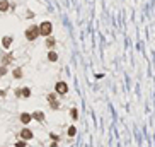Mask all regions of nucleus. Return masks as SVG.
Returning a JSON list of instances; mask_svg holds the SVG:
<instances>
[{"label": "nucleus", "instance_id": "1", "mask_svg": "<svg viewBox=\"0 0 155 147\" xmlns=\"http://www.w3.org/2000/svg\"><path fill=\"white\" fill-rule=\"evenodd\" d=\"M38 29H39V36H44V38H48V36H51V33H53V22L43 21L39 26H38Z\"/></svg>", "mask_w": 155, "mask_h": 147}, {"label": "nucleus", "instance_id": "2", "mask_svg": "<svg viewBox=\"0 0 155 147\" xmlns=\"http://www.w3.org/2000/svg\"><path fill=\"white\" fill-rule=\"evenodd\" d=\"M26 39L27 41H34V39H38L39 38V29H38V26L36 24H33V26H29V28L26 29Z\"/></svg>", "mask_w": 155, "mask_h": 147}, {"label": "nucleus", "instance_id": "3", "mask_svg": "<svg viewBox=\"0 0 155 147\" xmlns=\"http://www.w3.org/2000/svg\"><path fill=\"white\" fill-rule=\"evenodd\" d=\"M46 99H48V105H49L51 110H60V101H58V98H56L55 92H49L46 96Z\"/></svg>", "mask_w": 155, "mask_h": 147}, {"label": "nucleus", "instance_id": "4", "mask_svg": "<svg viewBox=\"0 0 155 147\" xmlns=\"http://www.w3.org/2000/svg\"><path fill=\"white\" fill-rule=\"evenodd\" d=\"M55 91H56V94H60V96H65V94L68 92V86H67V82H63V80L56 82V86H55Z\"/></svg>", "mask_w": 155, "mask_h": 147}, {"label": "nucleus", "instance_id": "5", "mask_svg": "<svg viewBox=\"0 0 155 147\" xmlns=\"http://www.w3.org/2000/svg\"><path fill=\"white\" fill-rule=\"evenodd\" d=\"M33 137H34V135H33V132H31L29 128H22V130H20V139L24 140V142H27V140H31Z\"/></svg>", "mask_w": 155, "mask_h": 147}, {"label": "nucleus", "instance_id": "6", "mask_svg": "<svg viewBox=\"0 0 155 147\" xmlns=\"http://www.w3.org/2000/svg\"><path fill=\"white\" fill-rule=\"evenodd\" d=\"M12 41H14L12 36H4V38H2V46H4L5 50H9L10 46H12Z\"/></svg>", "mask_w": 155, "mask_h": 147}, {"label": "nucleus", "instance_id": "7", "mask_svg": "<svg viewBox=\"0 0 155 147\" xmlns=\"http://www.w3.org/2000/svg\"><path fill=\"white\" fill-rule=\"evenodd\" d=\"M31 116L36 121H44V113L43 111H34V113H31Z\"/></svg>", "mask_w": 155, "mask_h": 147}, {"label": "nucleus", "instance_id": "8", "mask_svg": "<svg viewBox=\"0 0 155 147\" xmlns=\"http://www.w3.org/2000/svg\"><path fill=\"white\" fill-rule=\"evenodd\" d=\"M10 9V2L9 0H0V12H7Z\"/></svg>", "mask_w": 155, "mask_h": 147}, {"label": "nucleus", "instance_id": "9", "mask_svg": "<svg viewBox=\"0 0 155 147\" xmlns=\"http://www.w3.org/2000/svg\"><path fill=\"white\" fill-rule=\"evenodd\" d=\"M44 45H46V48L53 50V48H55V45H56V39H55L53 36H48V38H46V43H44Z\"/></svg>", "mask_w": 155, "mask_h": 147}, {"label": "nucleus", "instance_id": "10", "mask_svg": "<svg viewBox=\"0 0 155 147\" xmlns=\"http://www.w3.org/2000/svg\"><path fill=\"white\" fill-rule=\"evenodd\" d=\"M31 120H33V116H31V113H22V115H20V121H22L24 125H27V123H29Z\"/></svg>", "mask_w": 155, "mask_h": 147}, {"label": "nucleus", "instance_id": "11", "mask_svg": "<svg viewBox=\"0 0 155 147\" xmlns=\"http://www.w3.org/2000/svg\"><path fill=\"white\" fill-rule=\"evenodd\" d=\"M31 96V89L29 87H22L20 89V98H29Z\"/></svg>", "mask_w": 155, "mask_h": 147}, {"label": "nucleus", "instance_id": "12", "mask_svg": "<svg viewBox=\"0 0 155 147\" xmlns=\"http://www.w3.org/2000/svg\"><path fill=\"white\" fill-rule=\"evenodd\" d=\"M12 60H14V53H7V55L4 56V65H5V67H7L9 63L12 62Z\"/></svg>", "mask_w": 155, "mask_h": 147}, {"label": "nucleus", "instance_id": "13", "mask_svg": "<svg viewBox=\"0 0 155 147\" xmlns=\"http://www.w3.org/2000/svg\"><path fill=\"white\" fill-rule=\"evenodd\" d=\"M70 115H72V120H73V121L79 120V110H77V108H72V110H70Z\"/></svg>", "mask_w": 155, "mask_h": 147}, {"label": "nucleus", "instance_id": "14", "mask_svg": "<svg viewBox=\"0 0 155 147\" xmlns=\"http://www.w3.org/2000/svg\"><path fill=\"white\" fill-rule=\"evenodd\" d=\"M12 75L15 79H22V69H14L12 70Z\"/></svg>", "mask_w": 155, "mask_h": 147}, {"label": "nucleus", "instance_id": "15", "mask_svg": "<svg viewBox=\"0 0 155 147\" xmlns=\"http://www.w3.org/2000/svg\"><path fill=\"white\" fill-rule=\"evenodd\" d=\"M48 60H49V62H56V60H58V55H56L55 51H49V53H48Z\"/></svg>", "mask_w": 155, "mask_h": 147}, {"label": "nucleus", "instance_id": "16", "mask_svg": "<svg viewBox=\"0 0 155 147\" xmlns=\"http://www.w3.org/2000/svg\"><path fill=\"white\" fill-rule=\"evenodd\" d=\"M75 133H77V128H75V127H70V128H68V137H75Z\"/></svg>", "mask_w": 155, "mask_h": 147}, {"label": "nucleus", "instance_id": "17", "mask_svg": "<svg viewBox=\"0 0 155 147\" xmlns=\"http://www.w3.org/2000/svg\"><path fill=\"white\" fill-rule=\"evenodd\" d=\"M7 72H9V69H7L5 65H2V67H0V77H4Z\"/></svg>", "mask_w": 155, "mask_h": 147}, {"label": "nucleus", "instance_id": "18", "mask_svg": "<svg viewBox=\"0 0 155 147\" xmlns=\"http://www.w3.org/2000/svg\"><path fill=\"white\" fill-rule=\"evenodd\" d=\"M27 142H24V140H19V142H15V147H26Z\"/></svg>", "mask_w": 155, "mask_h": 147}, {"label": "nucleus", "instance_id": "19", "mask_svg": "<svg viewBox=\"0 0 155 147\" xmlns=\"http://www.w3.org/2000/svg\"><path fill=\"white\" fill-rule=\"evenodd\" d=\"M49 137H51V140H60V137L56 133H49Z\"/></svg>", "mask_w": 155, "mask_h": 147}]
</instances>
